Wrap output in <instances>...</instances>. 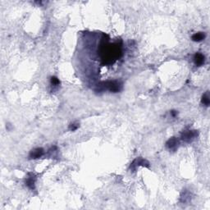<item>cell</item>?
<instances>
[{"label":"cell","instance_id":"6da1fadb","mask_svg":"<svg viewBox=\"0 0 210 210\" xmlns=\"http://www.w3.org/2000/svg\"><path fill=\"white\" fill-rule=\"evenodd\" d=\"M101 88L102 90H109L110 91H112L113 93H117V92H119L122 89V84L120 83L119 81H107L103 83V85H99Z\"/></svg>","mask_w":210,"mask_h":210},{"label":"cell","instance_id":"7a4b0ae2","mask_svg":"<svg viewBox=\"0 0 210 210\" xmlns=\"http://www.w3.org/2000/svg\"><path fill=\"white\" fill-rule=\"evenodd\" d=\"M197 136H198V131H188L182 134V139L186 142H191Z\"/></svg>","mask_w":210,"mask_h":210},{"label":"cell","instance_id":"3957f363","mask_svg":"<svg viewBox=\"0 0 210 210\" xmlns=\"http://www.w3.org/2000/svg\"><path fill=\"white\" fill-rule=\"evenodd\" d=\"M140 166H143V167H147L149 168V163L147 160L141 158H138L136 159H135L133 161V163L131 165V169L132 170H136L137 167H140Z\"/></svg>","mask_w":210,"mask_h":210},{"label":"cell","instance_id":"277c9868","mask_svg":"<svg viewBox=\"0 0 210 210\" xmlns=\"http://www.w3.org/2000/svg\"><path fill=\"white\" fill-rule=\"evenodd\" d=\"M204 59H205L204 56L202 53H200V52H197L195 55V57H194V62H195V64L197 67L202 66L204 63Z\"/></svg>","mask_w":210,"mask_h":210},{"label":"cell","instance_id":"5b68a950","mask_svg":"<svg viewBox=\"0 0 210 210\" xmlns=\"http://www.w3.org/2000/svg\"><path fill=\"white\" fill-rule=\"evenodd\" d=\"M44 154V149L42 148H36L35 149L31 152L30 154V158H33V159H35V158H40Z\"/></svg>","mask_w":210,"mask_h":210},{"label":"cell","instance_id":"8992f818","mask_svg":"<svg viewBox=\"0 0 210 210\" xmlns=\"http://www.w3.org/2000/svg\"><path fill=\"white\" fill-rule=\"evenodd\" d=\"M166 144H167V147L169 149H176V147H177V145L179 144V141L176 137H172V138L168 140V142H167Z\"/></svg>","mask_w":210,"mask_h":210},{"label":"cell","instance_id":"52a82bcc","mask_svg":"<svg viewBox=\"0 0 210 210\" xmlns=\"http://www.w3.org/2000/svg\"><path fill=\"white\" fill-rule=\"evenodd\" d=\"M35 177L34 175H31V176H29L26 182V185L27 186L28 188L30 189H35Z\"/></svg>","mask_w":210,"mask_h":210},{"label":"cell","instance_id":"ba28073f","mask_svg":"<svg viewBox=\"0 0 210 210\" xmlns=\"http://www.w3.org/2000/svg\"><path fill=\"white\" fill-rule=\"evenodd\" d=\"M205 38V35L203 32H199V33H196L192 36V40L195 42H200L202 41L203 39H204Z\"/></svg>","mask_w":210,"mask_h":210},{"label":"cell","instance_id":"9c48e42d","mask_svg":"<svg viewBox=\"0 0 210 210\" xmlns=\"http://www.w3.org/2000/svg\"><path fill=\"white\" fill-rule=\"evenodd\" d=\"M201 103L203 104V105H205V106H209L210 104V97H209V91H207L206 93L204 94V95H203V97H202V99H201Z\"/></svg>","mask_w":210,"mask_h":210},{"label":"cell","instance_id":"30bf717a","mask_svg":"<svg viewBox=\"0 0 210 210\" xmlns=\"http://www.w3.org/2000/svg\"><path fill=\"white\" fill-rule=\"evenodd\" d=\"M51 83H52V85H53L57 86V85H58L60 84L59 79H58V78L55 77H51Z\"/></svg>","mask_w":210,"mask_h":210},{"label":"cell","instance_id":"8fae6325","mask_svg":"<svg viewBox=\"0 0 210 210\" xmlns=\"http://www.w3.org/2000/svg\"><path fill=\"white\" fill-rule=\"evenodd\" d=\"M78 127H79V125H78V124H71L69 128H70L71 131H76Z\"/></svg>","mask_w":210,"mask_h":210},{"label":"cell","instance_id":"7c38bea8","mask_svg":"<svg viewBox=\"0 0 210 210\" xmlns=\"http://www.w3.org/2000/svg\"><path fill=\"white\" fill-rule=\"evenodd\" d=\"M171 115H172V117H175L177 115V112H176V111H174V110H172V111H171Z\"/></svg>","mask_w":210,"mask_h":210}]
</instances>
